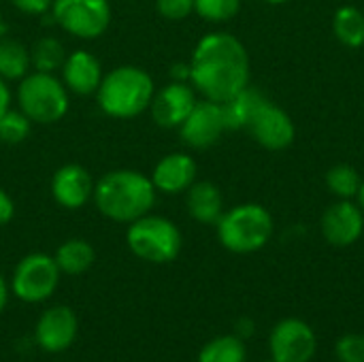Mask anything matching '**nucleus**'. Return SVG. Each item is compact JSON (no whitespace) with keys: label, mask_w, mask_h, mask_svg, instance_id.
<instances>
[{"label":"nucleus","mask_w":364,"mask_h":362,"mask_svg":"<svg viewBox=\"0 0 364 362\" xmlns=\"http://www.w3.org/2000/svg\"><path fill=\"white\" fill-rule=\"evenodd\" d=\"M156 11L168 21H181L194 13V0H156Z\"/></svg>","instance_id":"29"},{"label":"nucleus","mask_w":364,"mask_h":362,"mask_svg":"<svg viewBox=\"0 0 364 362\" xmlns=\"http://www.w3.org/2000/svg\"><path fill=\"white\" fill-rule=\"evenodd\" d=\"M181 141L192 149H209L213 147L222 134L226 132V122L222 113V105L213 100H198L186 122L177 128Z\"/></svg>","instance_id":"10"},{"label":"nucleus","mask_w":364,"mask_h":362,"mask_svg":"<svg viewBox=\"0 0 364 362\" xmlns=\"http://www.w3.org/2000/svg\"><path fill=\"white\" fill-rule=\"evenodd\" d=\"M360 186H363V177L350 164H335L326 171V188L337 198H346V201L356 198Z\"/></svg>","instance_id":"25"},{"label":"nucleus","mask_w":364,"mask_h":362,"mask_svg":"<svg viewBox=\"0 0 364 362\" xmlns=\"http://www.w3.org/2000/svg\"><path fill=\"white\" fill-rule=\"evenodd\" d=\"M186 207L198 224H218L224 213L222 190L211 181H194L186 192Z\"/></svg>","instance_id":"18"},{"label":"nucleus","mask_w":364,"mask_h":362,"mask_svg":"<svg viewBox=\"0 0 364 362\" xmlns=\"http://www.w3.org/2000/svg\"><path fill=\"white\" fill-rule=\"evenodd\" d=\"M92 194H94V181L87 169L81 164L75 162L64 164L51 177V196L60 207L68 211H77L85 207Z\"/></svg>","instance_id":"14"},{"label":"nucleus","mask_w":364,"mask_h":362,"mask_svg":"<svg viewBox=\"0 0 364 362\" xmlns=\"http://www.w3.org/2000/svg\"><path fill=\"white\" fill-rule=\"evenodd\" d=\"M55 265L60 273L66 275H81L94 265V247L83 239H68L55 250Z\"/></svg>","instance_id":"20"},{"label":"nucleus","mask_w":364,"mask_h":362,"mask_svg":"<svg viewBox=\"0 0 364 362\" xmlns=\"http://www.w3.org/2000/svg\"><path fill=\"white\" fill-rule=\"evenodd\" d=\"M196 102V90L190 81H171L154 94L149 111L160 128H179Z\"/></svg>","instance_id":"12"},{"label":"nucleus","mask_w":364,"mask_h":362,"mask_svg":"<svg viewBox=\"0 0 364 362\" xmlns=\"http://www.w3.org/2000/svg\"><path fill=\"white\" fill-rule=\"evenodd\" d=\"M30 130H32V122L21 111L9 109L0 117V141L6 145H17V143L26 141Z\"/></svg>","instance_id":"27"},{"label":"nucleus","mask_w":364,"mask_h":362,"mask_svg":"<svg viewBox=\"0 0 364 362\" xmlns=\"http://www.w3.org/2000/svg\"><path fill=\"white\" fill-rule=\"evenodd\" d=\"M333 32L337 41L350 49L364 45V13L356 6H339L333 17Z\"/></svg>","instance_id":"22"},{"label":"nucleus","mask_w":364,"mask_h":362,"mask_svg":"<svg viewBox=\"0 0 364 362\" xmlns=\"http://www.w3.org/2000/svg\"><path fill=\"white\" fill-rule=\"evenodd\" d=\"M66 60V51H64V45L53 38V36H43L38 38L32 49H30V62H32V68L38 70V73H53V70H60L62 64Z\"/></svg>","instance_id":"24"},{"label":"nucleus","mask_w":364,"mask_h":362,"mask_svg":"<svg viewBox=\"0 0 364 362\" xmlns=\"http://www.w3.org/2000/svg\"><path fill=\"white\" fill-rule=\"evenodd\" d=\"M60 70H62V83L66 85L68 92H73L77 96L96 94V90L105 77L100 60L85 49H77V51L68 53Z\"/></svg>","instance_id":"17"},{"label":"nucleus","mask_w":364,"mask_h":362,"mask_svg":"<svg viewBox=\"0 0 364 362\" xmlns=\"http://www.w3.org/2000/svg\"><path fill=\"white\" fill-rule=\"evenodd\" d=\"M241 9V0H194V13L211 23L232 19Z\"/></svg>","instance_id":"26"},{"label":"nucleus","mask_w":364,"mask_h":362,"mask_svg":"<svg viewBox=\"0 0 364 362\" xmlns=\"http://www.w3.org/2000/svg\"><path fill=\"white\" fill-rule=\"evenodd\" d=\"M335 356L339 362H364V337L358 333L343 335L335 346Z\"/></svg>","instance_id":"28"},{"label":"nucleus","mask_w":364,"mask_h":362,"mask_svg":"<svg viewBox=\"0 0 364 362\" xmlns=\"http://www.w3.org/2000/svg\"><path fill=\"white\" fill-rule=\"evenodd\" d=\"M247 352L241 337L224 335L211 339L198 354V362H245Z\"/></svg>","instance_id":"23"},{"label":"nucleus","mask_w":364,"mask_h":362,"mask_svg":"<svg viewBox=\"0 0 364 362\" xmlns=\"http://www.w3.org/2000/svg\"><path fill=\"white\" fill-rule=\"evenodd\" d=\"M190 83L213 102H226L250 85V55L230 32L205 34L190 60Z\"/></svg>","instance_id":"1"},{"label":"nucleus","mask_w":364,"mask_h":362,"mask_svg":"<svg viewBox=\"0 0 364 362\" xmlns=\"http://www.w3.org/2000/svg\"><path fill=\"white\" fill-rule=\"evenodd\" d=\"M126 243L136 258L154 265H166L179 256L183 237L173 220L145 213L128 224Z\"/></svg>","instance_id":"6"},{"label":"nucleus","mask_w":364,"mask_h":362,"mask_svg":"<svg viewBox=\"0 0 364 362\" xmlns=\"http://www.w3.org/2000/svg\"><path fill=\"white\" fill-rule=\"evenodd\" d=\"M11 109V90L6 85V81L0 77V117Z\"/></svg>","instance_id":"32"},{"label":"nucleus","mask_w":364,"mask_h":362,"mask_svg":"<svg viewBox=\"0 0 364 362\" xmlns=\"http://www.w3.org/2000/svg\"><path fill=\"white\" fill-rule=\"evenodd\" d=\"M19 111L32 124H55L68 113V90L53 73L30 70L19 79L17 87Z\"/></svg>","instance_id":"5"},{"label":"nucleus","mask_w":364,"mask_h":362,"mask_svg":"<svg viewBox=\"0 0 364 362\" xmlns=\"http://www.w3.org/2000/svg\"><path fill=\"white\" fill-rule=\"evenodd\" d=\"M154 94L156 85L151 75L141 66L124 64L105 73L96 90V102L109 117L132 119L149 109Z\"/></svg>","instance_id":"3"},{"label":"nucleus","mask_w":364,"mask_h":362,"mask_svg":"<svg viewBox=\"0 0 364 362\" xmlns=\"http://www.w3.org/2000/svg\"><path fill=\"white\" fill-rule=\"evenodd\" d=\"M77 316L70 307L58 305L47 309L36 324V344L51 354L64 352L77 337Z\"/></svg>","instance_id":"15"},{"label":"nucleus","mask_w":364,"mask_h":362,"mask_svg":"<svg viewBox=\"0 0 364 362\" xmlns=\"http://www.w3.org/2000/svg\"><path fill=\"white\" fill-rule=\"evenodd\" d=\"M269 348L275 362H311L318 350V339L307 322L286 318L271 331Z\"/></svg>","instance_id":"9"},{"label":"nucleus","mask_w":364,"mask_h":362,"mask_svg":"<svg viewBox=\"0 0 364 362\" xmlns=\"http://www.w3.org/2000/svg\"><path fill=\"white\" fill-rule=\"evenodd\" d=\"M6 297H9V292H6V284H4V277H2V273H0V312L4 309V305H6Z\"/></svg>","instance_id":"34"},{"label":"nucleus","mask_w":364,"mask_h":362,"mask_svg":"<svg viewBox=\"0 0 364 362\" xmlns=\"http://www.w3.org/2000/svg\"><path fill=\"white\" fill-rule=\"evenodd\" d=\"M247 130L260 147L271 149V151L290 147L296 137V126L292 117L269 98L258 107Z\"/></svg>","instance_id":"11"},{"label":"nucleus","mask_w":364,"mask_h":362,"mask_svg":"<svg viewBox=\"0 0 364 362\" xmlns=\"http://www.w3.org/2000/svg\"><path fill=\"white\" fill-rule=\"evenodd\" d=\"M220 243L232 254H254L273 237V218L258 203H243L222 213L215 224Z\"/></svg>","instance_id":"4"},{"label":"nucleus","mask_w":364,"mask_h":362,"mask_svg":"<svg viewBox=\"0 0 364 362\" xmlns=\"http://www.w3.org/2000/svg\"><path fill=\"white\" fill-rule=\"evenodd\" d=\"M322 237L335 247H350L354 245L364 233V211L358 203L339 198L333 203L320 222Z\"/></svg>","instance_id":"13"},{"label":"nucleus","mask_w":364,"mask_h":362,"mask_svg":"<svg viewBox=\"0 0 364 362\" xmlns=\"http://www.w3.org/2000/svg\"><path fill=\"white\" fill-rule=\"evenodd\" d=\"M196 160L183 151H175L156 162L151 171V183L158 192L177 196L188 192V188L196 181Z\"/></svg>","instance_id":"16"},{"label":"nucleus","mask_w":364,"mask_h":362,"mask_svg":"<svg viewBox=\"0 0 364 362\" xmlns=\"http://www.w3.org/2000/svg\"><path fill=\"white\" fill-rule=\"evenodd\" d=\"M156 194L151 177L132 169H115L94 183L92 201L107 220L130 224L151 211Z\"/></svg>","instance_id":"2"},{"label":"nucleus","mask_w":364,"mask_h":362,"mask_svg":"<svg viewBox=\"0 0 364 362\" xmlns=\"http://www.w3.org/2000/svg\"><path fill=\"white\" fill-rule=\"evenodd\" d=\"M262 362H275V361H273V358H271V361H262Z\"/></svg>","instance_id":"37"},{"label":"nucleus","mask_w":364,"mask_h":362,"mask_svg":"<svg viewBox=\"0 0 364 362\" xmlns=\"http://www.w3.org/2000/svg\"><path fill=\"white\" fill-rule=\"evenodd\" d=\"M11 4L26 15H45L51 11L53 0H11Z\"/></svg>","instance_id":"30"},{"label":"nucleus","mask_w":364,"mask_h":362,"mask_svg":"<svg viewBox=\"0 0 364 362\" xmlns=\"http://www.w3.org/2000/svg\"><path fill=\"white\" fill-rule=\"evenodd\" d=\"M264 2H269V4H284V2H288V0H264Z\"/></svg>","instance_id":"36"},{"label":"nucleus","mask_w":364,"mask_h":362,"mask_svg":"<svg viewBox=\"0 0 364 362\" xmlns=\"http://www.w3.org/2000/svg\"><path fill=\"white\" fill-rule=\"evenodd\" d=\"M60 269L55 265V258L47 254H28L19 260L13 273L11 288L15 297L23 303H41L47 301L58 284H60Z\"/></svg>","instance_id":"8"},{"label":"nucleus","mask_w":364,"mask_h":362,"mask_svg":"<svg viewBox=\"0 0 364 362\" xmlns=\"http://www.w3.org/2000/svg\"><path fill=\"white\" fill-rule=\"evenodd\" d=\"M15 215V203L6 194V190L0 188V226H6Z\"/></svg>","instance_id":"31"},{"label":"nucleus","mask_w":364,"mask_h":362,"mask_svg":"<svg viewBox=\"0 0 364 362\" xmlns=\"http://www.w3.org/2000/svg\"><path fill=\"white\" fill-rule=\"evenodd\" d=\"M30 70V49L15 38L0 36V77L4 81L23 79Z\"/></svg>","instance_id":"21"},{"label":"nucleus","mask_w":364,"mask_h":362,"mask_svg":"<svg viewBox=\"0 0 364 362\" xmlns=\"http://www.w3.org/2000/svg\"><path fill=\"white\" fill-rule=\"evenodd\" d=\"M264 100L267 98L262 96V92L247 85L239 94L228 98L226 102H220L222 113H224V122H226V130H243V128H247L254 113L258 111V107Z\"/></svg>","instance_id":"19"},{"label":"nucleus","mask_w":364,"mask_h":362,"mask_svg":"<svg viewBox=\"0 0 364 362\" xmlns=\"http://www.w3.org/2000/svg\"><path fill=\"white\" fill-rule=\"evenodd\" d=\"M239 329H241V337H252V333H254V324L250 322V320H243L241 324H239Z\"/></svg>","instance_id":"33"},{"label":"nucleus","mask_w":364,"mask_h":362,"mask_svg":"<svg viewBox=\"0 0 364 362\" xmlns=\"http://www.w3.org/2000/svg\"><path fill=\"white\" fill-rule=\"evenodd\" d=\"M356 198H358V207H360V209L364 211V179H363V186H360V190H358V196H356Z\"/></svg>","instance_id":"35"},{"label":"nucleus","mask_w":364,"mask_h":362,"mask_svg":"<svg viewBox=\"0 0 364 362\" xmlns=\"http://www.w3.org/2000/svg\"><path fill=\"white\" fill-rule=\"evenodd\" d=\"M51 17L66 34L94 41L111 23V4L109 0H53Z\"/></svg>","instance_id":"7"}]
</instances>
